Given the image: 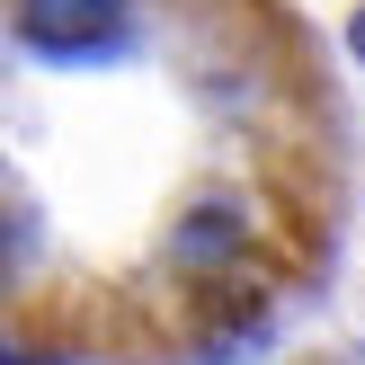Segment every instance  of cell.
Listing matches in <instances>:
<instances>
[{"mask_svg": "<svg viewBox=\"0 0 365 365\" xmlns=\"http://www.w3.org/2000/svg\"><path fill=\"white\" fill-rule=\"evenodd\" d=\"M339 81L294 0H0V339L196 365L339 250Z\"/></svg>", "mask_w": 365, "mask_h": 365, "instance_id": "1", "label": "cell"}]
</instances>
